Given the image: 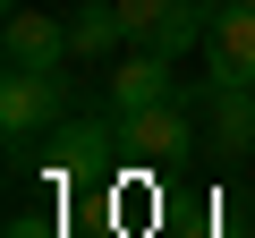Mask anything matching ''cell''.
Wrapping results in <instances>:
<instances>
[{
	"instance_id": "cell-8",
	"label": "cell",
	"mask_w": 255,
	"mask_h": 238,
	"mask_svg": "<svg viewBox=\"0 0 255 238\" xmlns=\"http://www.w3.org/2000/svg\"><path fill=\"white\" fill-rule=\"evenodd\" d=\"M213 9H221V0H170V9H162V26L145 34V51H162V60H187V51L213 34Z\"/></svg>"
},
{
	"instance_id": "cell-1",
	"label": "cell",
	"mask_w": 255,
	"mask_h": 238,
	"mask_svg": "<svg viewBox=\"0 0 255 238\" xmlns=\"http://www.w3.org/2000/svg\"><path fill=\"white\" fill-rule=\"evenodd\" d=\"M187 145H204V119H196V102H179V94L119 119V153L136 162V170H170Z\"/></svg>"
},
{
	"instance_id": "cell-4",
	"label": "cell",
	"mask_w": 255,
	"mask_h": 238,
	"mask_svg": "<svg viewBox=\"0 0 255 238\" xmlns=\"http://www.w3.org/2000/svg\"><path fill=\"white\" fill-rule=\"evenodd\" d=\"M187 102H196V119H204V145H213V153H255V85L204 77Z\"/></svg>"
},
{
	"instance_id": "cell-2",
	"label": "cell",
	"mask_w": 255,
	"mask_h": 238,
	"mask_svg": "<svg viewBox=\"0 0 255 238\" xmlns=\"http://www.w3.org/2000/svg\"><path fill=\"white\" fill-rule=\"evenodd\" d=\"M43 145H51V153H43V179H51V187H94L111 162H128V153H119V119H77V111H68Z\"/></svg>"
},
{
	"instance_id": "cell-7",
	"label": "cell",
	"mask_w": 255,
	"mask_h": 238,
	"mask_svg": "<svg viewBox=\"0 0 255 238\" xmlns=\"http://www.w3.org/2000/svg\"><path fill=\"white\" fill-rule=\"evenodd\" d=\"M170 68L179 60H162V51H128L111 77H102V102H111V119H128V111H145V102H170Z\"/></svg>"
},
{
	"instance_id": "cell-10",
	"label": "cell",
	"mask_w": 255,
	"mask_h": 238,
	"mask_svg": "<svg viewBox=\"0 0 255 238\" xmlns=\"http://www.w3.org/2000/svg\"><path fill=\"white\" fill-rule=\"evenodd\" d=\"M162 9H170V0H119V26H128V43H145V34L162 26Z\"/></svg>"
},
{
	"instance_id": "cell-5",
	"label": "cell",
	"mask_w": 255,
	"mask_h": 238,
	"mask_svg": "<svg viewBox=\"0 0 255 238\" xmlns=\"http://www.w3.org/2000/svg\"><path fill=\"white\" fill-rule=\"evenodd\" d=\"M0 60L9 68H68L77 60V43H68V17L60 9H9V34H0Z\"/></svg>"
},
{
	"instance_id": "cell-12",
	"label": "cell",
	"mask_w": 255,
	"mask_h": 238,
	"mask_svg": "<svg viewBox=\"0 0 255 238\" xmlns=\"http://www.w3.org/2000/svg\"><path fill=\"white\" fill-rule=\"evenodd\" d=\"M68 9H85V0H68Z\"/></svg>"
},
{
	"instance_id": "cell-11",
	"label": "cell",
	"mask_w": 255,
	"mask_h": 238,
	"mask_svg": "<svg viewBox=\"0 0 255 238\" xmlns=\"http://www.w3.org/2000/svg\"><path fill=\"white\" fill-rule=\"evenodd\" d=\"M9 238H43V221H26V213H17V221H9Z\"/></svg>"
},
{
	"instance_id": "cell-6",
	"label": "cell",
	"mask_w": 255,
	"mask_h": 238,
	"mask_svg": "<svg viewBox=\"0 0 255 238\" xmlns=\"http://www.w3.org/2000/svg\"><path fill=\"white\" fill-rule=\"evenodd\" d=\"M204 68H213L221 85H255V9H247V0H221V9H213Z\"/></svg>"
},
{
	"instance_id": "cell-3",
	"label": "cell",
	"mask_w": 255,
	"mask_h": 238,
	"mask_svg": "<svg viewBox=\"0 0 255 238\" xmlns=\"http://www.w3.org/2000/svg\"><path fill=\"white\" fill-rule=\"evenodd\" d=\"M60 119H68V77L60 68H9L0 77V128H9V145H43Z\"/></svg>"
},
{
	"instance_id": "cell-13",
	"label": "cell",
	"mask_w": 255,
	"mask_h": 238,
	"mask_svg": "<svg viewBox=\"0 0 255 238\" xmlns=\"http://www.w3.org/2000/svg\"><path fill=\"white\" fill-rule=\"evenodd\" d=\"M9 9H17V0H9Z\"/></svg>"
},
{
	"instance_id": "cell-14",
	"label": "cell",
	"mask_w": 255,
	"mask_h": 238,
	"mask_svg": "<svg viewBox=\"0 0 255 238\" xmlns=\"http://www.w3.org/2000/svg\"><path fill=\"white\" fill-rule=\"evenodd\" d=\"M247 9H255V0H247Z\"/></svg>"
},
{
	"instance_id": "cell-9",
	"label": "cell",
	"mask_w": 255,
	"mask_h": 238,
	"mask_svg": "<svg viewBox=\"0 0 255 238\" xmlns=\"http://www.w3.org/2000/svg\"><path fill=\"white\" fill-rule=\"evenodd\" d=\"M68 43H77V60H111V51L128 43V26H119V0H85V9L68 17Z\"/></svg>"
}]
</instances>
